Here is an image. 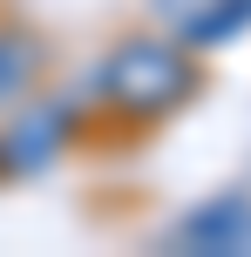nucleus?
<instances>
[{"mask_svg":"<svg viewBox=\"0 0 251 257\" xmlns=\"http://www.w3.org/2000/svg\"><path fill=\"white\" fill-rule=\"evenodd\" d=\"M170 250H184V257H244L251 250V196L224 190L211 203L184 210L177 230H170Z\"/></svg>","mask_w":251,"mask_h":257,"instance_id":"3","label":"nucleus"},{"mask_svg":"<svg viewBox=\"0 0 251 257\" xmlns=\"http://www.w3.org/2000/svg\"><path fill=\"white\" fill-rule=\"evenodd\" d=\"M81 102H95V75L81 95H21L0 115V176H41L48 163H61Z\"/></svg>","mask_w":251,"mask_h":257,"instance_id":"2","label":"nucleus"},{"mask_svg":"<svg viewBox=\"0 0 251 257\" xmlns=\"http://www.w3.org/2000/svg\"><path fill=\"white\" fill-rule=\"evenodd\" d=\"M89 75H95V108L116 128H163L204 88L197 48H184L177 34H122Z\"/></svg>","mask_w":251,"mask_h":257,"instance_id":"1","label":"nucleus"},{"mask_svg":"<svg viewBox=\"0 0 251 257\" xmlns=\"http://www.w3.org/2000/svg\"><path fill=\"white\" fill-rule=\"evenodd\" d=\"M170 34L184 41V48H197V54H204V48H224V41L251 34V0H197Z\"/></svg>","mask_w":251,"mask_h":257,"instance_id":"5","label":"nucleus"},{"mask_svg":"<svg viewBox=\"0 0 251 257\" xmlns=\"http://www.w3.org/2000/svg\"><path fill=\"white\" fill-rule=\"evenodd\" d=\"M41 68H48V41L21 21H0V115L41 88Z\"/></svg>","mask_w":251,"mask_h":257,"instance_id":"4","label":"nucleus"}]
</instances>
